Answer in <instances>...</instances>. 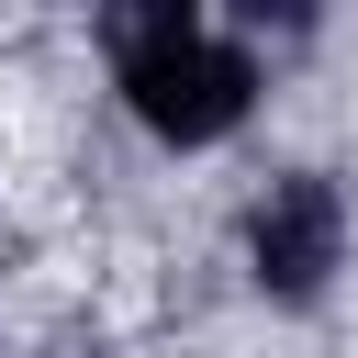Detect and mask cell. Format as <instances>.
<instances>
[{"mask_svg":"<svg viewBox=\"0 0 358 358\" xmlns=\"http://www.w3.org/2000/svg\"><path fill=\"white\" fill-rule=\"evenodd\" d=\"M101 34H112V67H123V101H134L145 134H168V145H213V134L246 123V101H257V56L224 45L201 11L157 0V11H112Z\"/></svg>","mask_w":358,"mask_h":358,"instance_id":"6da1fadb","label":"cell"},{"mask_svg":"<svg viewBox=\"0 0 358 358\" xmlns=\"http://www.w3.org/2000/svg\"><path fill=\"white\" fill-rule=\"evenodd\" d=\"M336 257H347V201H336V179H324V168L268 179L257 213H246V268H257V291H268V302H313V291L336 280Z\"/></svg>","mask_w":358,"mask_h":358,"instance_id":"7a4b0ae2","label":"cell"}]
</instances>
